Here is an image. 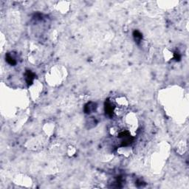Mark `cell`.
Returning a JSON list of instances; mask_svg holds the SVG:
<instances>
[{
	"label": "cell",
	"mask_w": 189,
	"mask_h": 189,
	"mask_svg": "<svg viewBox=\"0 0 189 189\" xmlns=\"http://www.w3.org/2000/svg\"><path fill=\"white\" fill-rule=\"evenodd\" d=\"M96 109H97L96 103H94V102H90V103H86V104L85 105L84 112L85 113H86V114H90V113H92V112L95 111Z\"/></svg>",
	"instance_id": "cell-2"
},
{
	"label": "cell",
	"mask_w": 189,
	"mask_h": 189,
	"mask_svg": "<svg viewBox=\"0 0 189 189\" xmlns=\"http://www.w3.org/2000/svg\"><path fill=\"white\" fill-rule=\"evenodd\" d=\"M175 59L176 61H179L181 59V55L179 54V52H175Z\"/></svg>",
	"instance_id": "cell-6"
},
{
	"label": "cell",
	"mask_w": 189,
	"mask_h": 189,
	"mask_svg": "<svg viewBox=\"0 0 189 189\" xmlns=\"http://www.w3.org/2000/svg\"><path fill=\"white\" fill-rule=\"evenodd\" d=\"M133 37L135 39V42H137V44L140 42L143 39V35L141 34L140 32H139L138 30H135L133 33Z\"/></svg>",
	"instance_id": "cell-5"
},
{
	"label": "cell",
	"mask_w": 189,
	"mask_h": 189,
	"mask_svg": "<svg viewBox=\"0 0 189 189\" xmlns=\"http://www.w3.org/2000/svg\"><path fill=\"white\" fill-rule=\"evenodd\" d=\"M105 112L109 117H112L115 112V106L111 101H107L105 103Z\"/></svg>",
	"instance_id": "cell-1"
},
{
	"label": "cell",
	"mask_w": 189,
	"mask_h": 189,
	"mask_svg": "<svg viewBox=\"0 0 189 189\" xmlns=\"http://www.w3.org/2000/svg\"><path fill=\"white\" fill-rule=\"evenodd\" d=\"M25 81H26L28 85H30L31 83H33V81L35 79V75L33 72H31L30 70L27 71L25 73Z\"/></svg>",
	"instance_id": "cell-3"
},
{
	"label": "cell",
	"mask_w": 189,
	"mask_h": 189,
	"mask_svg": "<svg viewBox=\"0 0 189 189\" xmlns=\"http://www.w3.org/2000/svg\"><path fill=\"white\" fill-rule=\"evenodd\" d=\"M6 61L10 65H16L17 63V60L16 59L14 56H13V53H8L6 55Z\"/></svg>",
	"instance_id": "cell-4"
}]
</instances>
